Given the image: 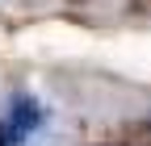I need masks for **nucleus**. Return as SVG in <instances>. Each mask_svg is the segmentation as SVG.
I'll list each match as a JSON object with an SVG mask.
<instances>
[{
	"instance_id": "obj_1",
	"label": "nucleus",
	"mask_w": 151,
	"mask_h": 146,
	"mask_svg": "<svg viewBox=\"0 0 151 146\" xmlns=\"http://www.w3.org/2000/svg\"><path fill=\"white\" fill-rule=\"evenodd\" d=\"M13 138H17V130H13V125H9V121H0V146H9Z\"/></svg>"
}]
</instances>
